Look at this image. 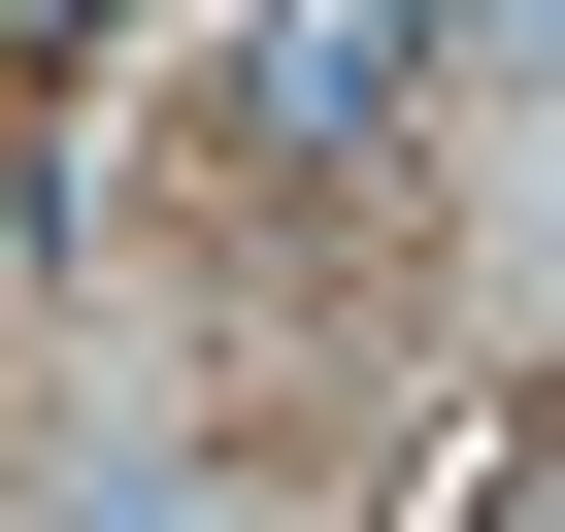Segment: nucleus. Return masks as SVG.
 Here are the masks:
<instances>
[{
  "mask_svg": "<svg viewBox=\"0 0 565 532\" xmlns=\"http://www.w3.org/2000/svg\"><path fill=\"white\" fill-rule=\"evenodd\" d=\"M433 34H466V0H266V34H233V134H399Z\"/></svg>",
  "mask_w": 565,
  "mask_h": 532,
  "instance_id": "f257e3e1",
  "label": "nucleus"
},
{
  "mask_svg": "<svg viewBox=\"0 0 565 532\" xmlns=\"http://www.w3.org/2000/svg\"><path fill=\"white\" fill-rule=\"evenodd\" d=\"M0 34H100V0H0Z\"/></svg>",
  "mask_w": 565,
  "mask_h": 532,
  "instance_id": "f03ea898",
  "label": "nucleus"
}]
</instances>
